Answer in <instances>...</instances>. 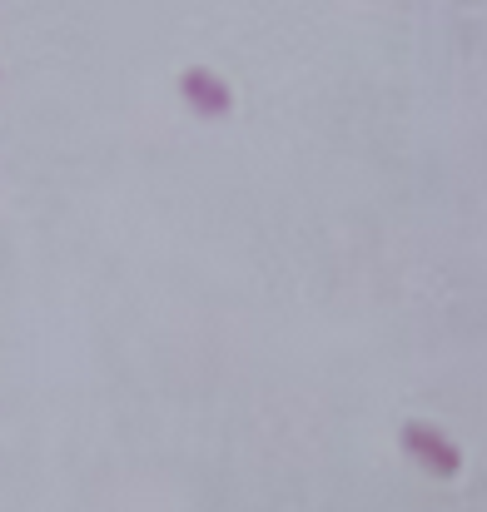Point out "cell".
<instances>
[{
  "label": "cell",
  "mask_w": 487,
  "mask_h": 512,
  "mask_svg": "<svg viewBox=\"0 0 487 512\" xmlns=\"http://www.w3.org/2000/svg\"><path fill=\"white\" fill-rule=\"evenodd\" d=\"M403 448H408L428 473H438V478H453V473L463 468L458 448H453L448 438H438L433 428H423V423H403Z\"/></svg>",
  "instance_id": "1"
},
{
  "label": "cell",
  "mask_w": 487,
  "mask_h": 512,
  "mask_svg": "<svg viewBox=\"0 0 487 512\" xmlns=\"http://www.w3.org/2000/svg\"><path fill=\"white\" fill-rule=\"evenodd\" d=\"M179 95L199 110V115H229V105H234V90L214 75V70H184L179 75Z\"/></svg>",
  "instance_id": "2"
}]
</instances>
